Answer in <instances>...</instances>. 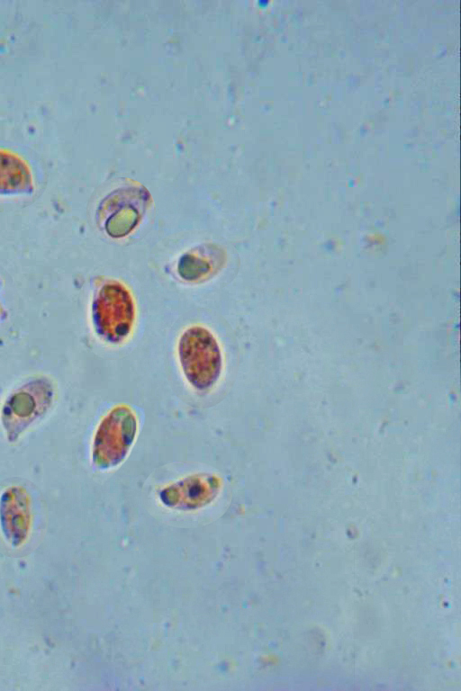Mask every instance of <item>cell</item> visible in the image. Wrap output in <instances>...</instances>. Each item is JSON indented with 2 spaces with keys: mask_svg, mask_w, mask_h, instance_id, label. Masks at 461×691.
I'll use <instances>...</instances> for the list:
<instances>
[{
  "mask_svg": "<svg viewBox=\"0 0 461 691\" xmlns=\"http://www.w3.org/2000/svg\"><path fill=\"white\" fill-rule=\"evenodd\" d=\"M223 255L214 246H202L183 255L177 265L179 275L189 282L206 279L221 265Z\"/></svg>",
  "mask_w": 461,
  "mask_h": 691,
  "instance_id": "8",
  "label": "cell"
},
{
  "mask_svg": "<svg viewBox=\"0 0 461 691\" xmlns=\"http://www.w3.org/2000/svg\"><path fill=\"white\" fill-rule=\"evenodd\" d=\"M221 480L214 474L188 475L160 492L163 503L170 507L194 509L213 500L221 489Z\"/></svg>",
  "mask_w": 461,
  "mask_h": 691,
  "instance_id": "6",
  "label": "cell"
},
{
  "mask_svg": "<svg viewBox=\"0 0 461 691\" xmlns=\"http://www.w3.org/2000/svg\"><path fill=\"white\" fill-rule=\"evenodd\" d=\"M135 318L133 299L115 280H104L95 288L92 321L95 333L110 344H120L130 335Z\"/></svg>",
  "mask_w": 461,
  "mask_h": 691,
  "instance_id": "3",
  "label": "cell"
},
{
  "mask_svg": "<svg viewBox=\"0 0 461 691\" xmlns=\"http://www.w3.org/2000/svg\"><path fill=\"white\" fill-rule=\"evenodd\" d=\"M34 191L28 163L19 155L0 148V195H28Z\"/></svg>",
  "mask_w": 461,
  "mask_h": 691,
  "instance_id": "7",
  "label": "cell"
},
{
  "mask_svg": "<svg viewBox=\"0 0 461 691\" xmlns=\"http://www.w3.org/2000/svg\"><path fill=\"white\" fill-rule=\"evenodd\" d=\"M32 502L28 491L14 485L0 494V530L5 540L14 548L23 545L32 529Z\"/></svg>",
  "mask_w": 461,
  "mask_h": 691,
  "instance_id": "5",
  "label": "cell"
},
{
  "mask_svg": "<svg viewBox=\"0 0 461 691\" xmlns=\"http://www.w3.org/2000/svg\"><path fill=\"white\" fill-rule=\"evenodd\" d=\"M138 433V420L127 405L113 407L100 421L92 443L94 465L109 470L122 463L128 455Z\"/></svg>",
  "mask_w": 461,
  "mask_h": 691,
  "instance_id": "4",
  "label": "cell"
},
{
  "mask_svg": "<svg viewBox=\"0 0 461 691\" xmlns=\"http://www.w3.org/2000/svg\"><path fill=\"white\" fill-rule=\"evenodd\" d=\"M178 357L182 372L194 389L206 391L218 382L223 368L221 349L206 328L192 326L182 333Z\"/></svg>",
  "mask_w": 461,
  "mask_h": 691,
  "instance_id": "2",
  "label": "cell"
},
{
  "mask_svg": "<svg viewBox=\"0 0 461 691\" xmlns=\"http://www.w3.org/2000/svg\"><path fill=\"white\" fill-rule=\"evenodd\" d=\"M56 387L51 379L31 377L13 388L0 408V424L9 443H16L51 409Z\"/></svg>",
  "mask_w": 461,
  "mask_h": 691,
  "instance_id": "1",
  "label": "cell"
}]
</instances>
